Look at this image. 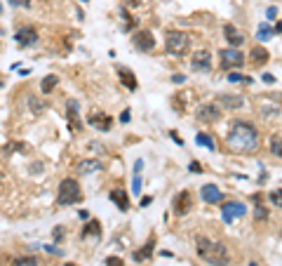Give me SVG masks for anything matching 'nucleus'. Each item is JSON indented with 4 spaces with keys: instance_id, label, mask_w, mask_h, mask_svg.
<instances>
[{
    "instance_id": "nucleus-28",
    "label": "nucleus",
    "mask_w": 282,
    "mask_h": 266,
    "mask_svg": "<svg viewBox=\"0 0 282 266\" xmlns=\"http://www.w3.org/2000/svg\"><path fill=\"white\" fill-rule=\"evenodd\" d=\"M271 203H273V207H280L282 210V188L271 191Z\"/></svg>"
},
{
    "instance_id": "nucleus-15",
    "label": "nucleus",
    "mask_w": 282,
    "mask_h": 266,
    "mask_svg": "<svg viewBox=\"0 0 282 266\" xmlns=\"http://www.w3.org/2000/svg\"><path fill=\"white\" fill-rule=\"evenodd\" d=\"M223 36H226V40L230 43V47H240V45L245 43V36H242L233 24H226V26H223Z\"/></svg>"
},
{
    "instance_id": "nucleus-25",
    "label": "nucleus",
    "mask_w": 282,
    "mask_h": 266,
    "mask_svg": "<svg viewBox=\"0 0 282 266\" xmlns=\"http://www.w3.org/2000/svg\"><path fill=\"white\" fill-rule=\"evenodd\" d=\"M271 153L282 160V137H271Z\"/></svg>"
},
{
    "instance_id": "nucleus-30",
    "label": "nucleus",
    "mask_w": 282,
    "mask_h": 266,
    "mask_svg": "<svg viewBox=\"0 0 282 266\" xmlns=\"http://www.w3.org/2000/svg\"><path fill=\"white\" fill-rule=\"evenodd\" d=\"M254 217L259 219V222H266V219H268V210H266L264 205H256V207H254Z\"/></svg>"
},
{
    "instance_id": "nucleus-13",
    "label": "nucleus",
    "mask_w": 282,
    "mask_h": 266,
    "mask_svg": "<svg viewBox=\"0 0 282 266\" xmlns=\"http://www.w3.org/2000/svg\"><path fill=\"white\" fill-rule=\"evenodd\" d=\"M66 118H69V123H70V130L78 132L80 130V104L75 99H69V101H66Z\"/></svg>"
},
{
    "instance_id": "nucleus-3",
    "label": "nucleus",
    "mask_w": 282,
    "mask_h": 266,
    "mask_svg": "<svg viewBox=\"0 0 282 266\" xmlns=\"http://www.w3.org/2000/svg\"><path fill=\"white\" fill-rule=\"evenodd\" d=\"M82 200V191H80V184L75 179H64L59 184V193H57V205L62 207H69V205H78Z\"/></svg>"
},
{
    "instance_id": "nucleus-20",
    "label": "nucleus",
    "mask_w": 282,
    "mask_h": 266,
    "mask_svg": "<svg viewBox=\"0 0 282 266\" xmlns=\"http://www.w3.org/2000/svg\"><path fill=\"white\" fill-rule=\"evenodd\" d=\"M268 57H271V54H268V50H266V47H261V45L252 50V64H254V66H264V64L268 62Z\"/></svg>"
},
{
    "instance_id": "nucleus-7",
    "label": "nucleus",
    "mask_w": 282,
    "mask_h": 266,
    "mask_svg": "<svg viewBox=\"0 0 282 266\" xmlns=\"http://www.w3.org/2000/svg\"><path fill=\"white\" fill-rule=\"evenodd\" d=\"M198 120L205 125H214V123H219V118H221V106L216 104V101H212V104H203V106L198 108Z\"/></svg>"
},
{
    "instance_id": "nucleus-12",
    "label": "nucleus",
    "mask_w": 282,
    "mask_h": 266,
    "mask_svg": "<svg viewBox=\"0 0 282 266\" xmlns=\"http://www.w3.org/2000/svg\"><path fill=\"white\" fill-rule=\"evenodd\" d=\"M87 123L92 125V127H97L99 132H108V130L113 127V120H111L106 113H99V111H94V113L87 115Z\"/></svg>"
},
{
    "instance_id": "nucleus-22",
    "label": "nucleus",
    "mask_w": 282,
    "mask_h": 266,
    "mask_svg": "<svg viewBox=\"0 0 282 266\" xmlns=\"http://www.w3.org/2000/svg\"><path fill=\"white\" fill-rule=\"evenodd\" d=\"M153 248H155V240L150 238L148 243H146V248H143V250H137V252H134V259H137V262H143V259H148L150 255H153Z\"/></svg>"
},
{
    "instance_id": "nucleus-46",
    "label": "nucleus",
    "mask_w": 282,
    "mask_h": 266,
    "mask_svg": "<svg viewBox=\"0 0 282 266\" xmlns=\"http://www.w3.org/2000/svg\"><path fill=\"white\" fill-rule=\"evenodd\" d=\"M78 217H80V219H87V217H89V214H87V210H80V212H78Z\"/></svg>"
},
{
    "instance_id": "nucleus-52",
    "label": "nucleus",
    "mask_w": 282,
    "mask_h": 266,
    "mask_svg": "<svg viewBox=\"0 0 282 266\" xmlns=\"http://www.w3.org/2000/svg\"><path fill=\"white\" fill-rule=\"evenodd\" d=\"M249 266H256V262H249Z\"/></svg>"
},
{
    "instance_id": "nucleus-38",
    "label": "nucleus",
    "mask_w": 282,
    "mask_h": 266,
    "mask_svg": "<svg viewBox=\"0 0 282 266\" xmlns=\"http://www.w3.org/2000/svg\"><path fill=\"white\" fill-rule=\"evenodd\" d=\"M191 172H193V175H200V172H203V168H200V163H191Z\"/></svg>"
},
{
    "instance_id": "nucleus-49",
    "label": "nucleus",
    "mask_w": 282,
    "mask_h": 266,
    "mask_svg": "<svg viewBox=\"0 0 282 266\" xmlns=\"http://www.w3.org/2000/svg\"><path fill=\"white\" fill-rule=\"evenodd\" d=\"M2 88H5V80H2V78H0V89H2Z\"/></svg>"
},
{
    "instance_id": "nucleus-50",
    "label": "nucleus",
    "mask_w": 282,
    "mask_h": 266,
    "mask_svg": "<svg viewBox=\"0 0 282 266\" xmlns=\"http://www.w3.org/2000/svg\"><path fill=\"white\" fill-rule=\"evenodd\" d=\"M64 266H78V264H73V262H66V264H64Z\"/></svg>"
},
{
    "instance_id": "nucleus-27",
    "label": "nucleus",
    "mask_w": 282,
    "mask_h": 266,
    "mask_svg": "<svg viewBox=\"0 0 282 266\" xmlns=\"http://www.w3.org/2000/svg\"><path fill=\"white\" fill-rule=\"evenodd\" d=\"M12 266H38V257H17Z\"/></svg>"
},
{
    "instance_id": "nucleus-53",
    "label": "nucleus",
    "mask_w": 282,
    "mask_h": 266,
    "mask_svg": "<svg viewBox=\"0 0 282 266\" xmlns=\"http://www.w3.org/2000/svg\"><path fill=\"white\" fill-rule=\"evenodd\" d=\"M0 14H2V2H0Z\"/></svg>"
},
{
    "instance_id": "nucleus-43",
    "label": "nucleus",
    "mask_w": 282,
    "mask_h": 266,
    "mask_svg": "<svg viewBox=\"0 0 282 266\" xmlns=\"http://www.w3.org/2000/svg\"><path fill=\"white\" fill-rule=\"evenodd\" d=\"M45 250H47V252H52V255H62V250L52 248V245H45Z\"/></svg>"
},
{
    "instance_id": "nucleus-19",
    "label": "nucleus",
    "mask_w": 282,
    "mask_h": 266,
    "mask_svg": "<svg viewBox=\"0 0 282 266\" xmlns=\"http://www.w3.org/2000/svg\"><path fill=\"white\" fill-rule=\"evenodd\" d=\"M111 200L118 205V210H123V212L130 210V198H127V193L120 191V188H113V191H111Z\"/></svg>"
},
{
    "instance_id": "nucleus-44",
    "label": "nucleus",
    "mask_w": 282,
    "mask_h": 266,
    "mask_svg": "<svg viewBox=\"0 0 282 266\" xmlns=\"http://www.w3.org/2000/svg\"><path fill=\"white\" fill-rule=\"evenodd\" d=\"M169 137H172V139H174V142H176V144H179V146H184V142H181V137H176V134H174V132H169Z\"/></svg>"
},
{
    "instance_id": "nucleus-36",
    "label": "nucleus",
    "mask_w": 282,
    "mask_h": 266,
    "mask_svg": "<svg viewBox=\"0 0 282 266\" xmlns=\"http://www.w3.org/2000/svg\"><path fill=\"white\" fill-rule=\"evenodd\" d=\"M62 238H64V226H57V229H54V240L59 243Z\"/></svg>"
},
{
    "instance_id": "nucleus-16",
    "label": "nucleus",
    "mask_w": 282,
    "mask_h": 266,
    "mask_svg": "<svg viewBox=\"0 0 282 266\" xmlns=\"http://www.w3.org/2000/svg\"><path fill=\"white\" fill-rule=\"evenodd\" d=\"M188 210H191V193H188V191H181L174 200V212L181 217V214H186Z\"/></svg>"
},
{
    "instance_id": "nucleus-45",
    "label": "nucleus",
    "mask_w": 282,
    "mask_h": 266,
    "mask_svg": "<svg viewBox=\"0 0 282 266\" xmlns=\"http://www.w3.org/2000/svg\"><path fill=\"white\" fill-rule=\"evenodd\" d=\"M150 200H153V198H150V195H146V198L141 200V207H146V205H150Z\"/></svg>"
},
{
    "instance_id": "nucleus-33",
    "label": "nucleus",
    "mask_w": 282,
    "mask_h": 266,
    "mask_svg": "<svg viewBox=\"0 0 282 266\" xmlns=\"http://www.w3.org/2000/svg\"><path fill=\"white\" fill-rule=\"evenodd\" d=\"M132 191L134 193H141V179H139V175H134V181H132Z\"/></svg>"
},
{
    "instance_id": "nucleus-23",
    "label": "nucleus",
    "mask_w": 282,
    "mask_h": 266,
    "mask_svg": "<svg viewBox=\"0 0 282 266\" xmlns=\"http://www.w3.org/2000/svg\"><path fill=\"white\" fill-rule=\"evenodd\" d=\"M87 236H94V238H99V236H101V224L92 219V222H89L87 226L82 229V238H87Z\"/></svg>"
},
{
    "instance_id": "nucleus-41",
    "label": "nucleus",
    "mask_w": 282,
    "mask_h": 266,
    "mask_svg": "<svg viewBox=\"0 0 282 266\" xmlns=\"http://www.w3.org/2000/svg\"><path fill=\"white\" fill-rule=\"evenodd\" d=\"M141 170H143V160H137V163H134V175H139Z\"/></svg>"
},
{
    "instance_id": "nucleus-6",
    "label": "nucleus",
    "mask_w": 282,
    "mask_h": 266,
    "mask_svg": "<svg viewBox=\"0 0 282 266\" xmlns=\"http://www.w3.org/2000/svg\"><path fill=\"white\" fill-rule=\"evenodd\" d=\"M221 66L223 69H240L245 64V54L240 52L238 47H228V50H221Z\"/></svg>"
},
{
    "instance_id": "nucleus-5",
    "label": "nucleus",
    "mask_w": 282,
    "mask_h": 266,
    "mask_svg": "<svg viewBox=\"0 0 282 266\" xmlns=\"http://www.w3.org/2000/svg\"><path fill=\"white\" fill-rule=\"evenodd\" d=\"M245 214H247V207H245V203H240V200L221 205V217H223V222L226 224H233L235 219H242Z\"/></svg>"
},
{
    "instance_id": "nucleus-26",
    "label": "nucleus",
    "mask_w": 282,
    "mask_h": 266,
    "mask_svg": "<svg viewBox=\"0 0 282 266\" xmlns=\"http://www.w3.org/2000/svg\"><path fill=\"white\" fill-rule=\"evenodd\" d=\"M120 17L125 19V21H123V31H132V28L137 26L134 17H130V12H127V9H120Z\"/></svg>"
},
{
    "instance_id": "nucleus-54",
    "label": "nucleus",
    "mask_w": 282,
    "mask_h": 266,
    "mask_svg": "<svg viewBox=\"0 0 282 266\" xmlns=\"http://www.w3.org/2000/svg\"><path fill=\"white\" fill-rule=\"evenodd\" d=\"M80 2H87V0H80Z\"/></svg>"
},
{
    "instance_id": "nucleus-4",
    "label": "nucleus",
    "mask_w": 282,
    "mask_h": 266,
    "mask_svg": "<svg viewBox=\"0 0 282 266\" xmlns=\"http://www.w3.org/2000/svg\"><path fill=\"white\" fill-rule=\"evenodd\" d=\"M188 47H191V38L181 31H169L167 38H165V50L172 57H184L188 52Z\"/></svg>"
},
{
    "instance_id": "nucleus-48",
    "label": "nucleus",
    "mask_w": 282,
    "mask_h": 266,
    "mask_svg": "<svg viewBox=\"0 0 282 266\" xmlns=\"http://www.w3.org/2000/svg\"><path fill=\"white\" fill-rule=\"evenodd\" d=\"M273 33H282V21H280V24H278V26L273 28Z\"/></svg>"
},
{
    "instance_id": "nucleus-21",
    "label": "nucleus",
    "mask_w": 282,
    "mask_h": 266,
    "mask_svg": "<svg viewBox=\"0 0 282 266\" xmlns=\"http://www.w3.org/2000/svg\"><path fill=\"white\" fill-rule=\"evenodd\" d=\"M57 85H59V76H47V78L40 80V92L43 94H52Z\"/></svg>"
},
{
    "instance_id": "nucleus-11",
    "label": "nucleus",
    "mask_w": 282,
    "mask_h": 266,
    "mask_svg": "<svg viewBox=\"0 0 282 266\" xmlns=\"http://www.w3.org/2000/svg\"><path fill=\"white\" fill-rule=\"evenodd\" d=\"M200 195H203L205 203H210V205L223 203V193H221V188L216 186V184H205V186L200 188Z\"/></svg>"
},
{
    "instance_id": "nucleus-29",
    "label": "nucleus",
    "mask_w": 282,
    "mask_h": 266,
    "mask_svg": "<svg viewBox=\"0 0 282 266\" xmlns=\"http://www.w3.org/2000/svg\"><path fill=\"white\" fill-rule=\"evenodd\" d=\"M271 36H273V28L268 26V24H261L259 26V40H268Z\"/></svg>"
},
{
    "instance_id": "nucleus-2",
    "label": "nucleus",
    "mask_w": 282,
    "mask_h": 266,
    "mask_svg": "<svg viewBox=\"0 0 282 266\" xmlns=\"http://www.w3.org/2000/svg\"><path fill=\"white\" fill-rule=\"evenodd\" d=\"M195 252H198V257L203 259V262H207L212 266H228V262H230L226 245L219 243V240L205 238V236L195 238Z\"/></svg>"
},
{
    "instance_id": "nucleus-9",
    "label": "nucleus",
    "mask_w": 282,
    "mask_h": 266,
    "mask_svg": "<svg viewBox=\"0 0 282 266\" xmlns=\"http://www.w3.org/2000/svg\"><path fill=\"white\" fill-rule=\"evenodd\" d=\"M134 47L139 50V52H150L153 47H155V38L150 31H137V36H134Z\"/></svg>"
},
{
    "instance_id": "nucleus-14",
    "label": "nucleus",
    "mask_w": 282,
    "mask_h": 266,
    "mask_svg": "<svg viewBox=\"0 0 282 266\" xmlns=\"http://www.w3.org/2000/svg\"><path fill=\"white\" fill-rule=\"evenodd\" d=\"M99 170H104V163L99 158H87V160H80L78 163L80 175H92V172H99Z\"/></svg>"
},
{
    "instance_id": "nucleus-37",
    "label": "nucleus",
    "mask_w": 282,
    "mask_h": 266,
    "mask_svg": "<svg viewBox=\"0 0 282 266\" xmlns=\"http://www.w3.org/2000/svg\"><path fill=\"white\" fill-rule=\"evenodd\" d=\"M31 106H33V113H40V108H43V104H40L38 99H31Z\"/></svg>"
},
{
    "instance_id": "nucleus-39",
    "label": "nucleus",
    "mask_w": 282,
    "mask_h": 266,
    "mask_svg": "<svg viewBox=\"0 0 282 266\" xmlns=\"http://www.w3.org/2000/svg\"><path fill=\"white\" fill-rule=\"evenodd\" d=\"M266 17L275 19V17H278V7H268V9H266Z\"/></svg>"
},
{
    "instance_id": "nucleus-24",
    "label": "nucleus",
    "mask_w": 282,
    "mask_h": 266,
    "mask_svg": "<svg viewBox=\"0 0 282 266\" xmlns=\"http://www.w3.org/2000/svg\"><path fill=\"white\" fill-rule=\"evenodd\" d=\"M195 144H198V146H205V149H210V151H214V149H216V144H214V139H212L210 134H195Z\"/></svg>"
},
{
    "instance_id": "nucleus-8",
    "label": "nucleus",
    "mask_w": 282,
    "mask_h": 266,
    "mask_svg": "<svg viewBox=\"0 0 282 266\" xmlns=\"http://www.w3.org/2000/svg\"><path fill=\"white\" fill-rule=\"evenodd\" d=\"M14 43L19 47H33L38 43V31L33 26H21L17 28V33H14Z\"/></svg>"
},
{
    "instance_id": "nucleus-32",
    "label": "nucleus",
    "mask_w": 282,
    "mask_h": 266,
    "mask_svg": "<svg viewBox=\"0 0 282 266\" xmlns=\"http://www.w3.org/2000/svg\"><path fill=\"white\" fill-rule=\"evenodd\" d=\"M9 7H31V0H7Z\"/></svg>"
},
{
    "instance_id": "nucleus-51",
    "label": "nucleus",
    "mask_w": 282,
    "mask_h": 266,
    "mask_svg": "<svg viewBox=\"0 0 282 266\" xmlns=\"http://www.w3.org/2000/svg\"><path fill=\"white\" fill-rule=\"evenodd\" d=\"M2 179H5V177H2V172H0V184H2Z\"/></svg>"
},
{
    "instance_id": "nucleus-18",
    "label": "nucleus",
    "mask_w": 282,
    "mask_h": 266,
    "mask_svg": "<svg viewBox=\"0 0 282 266\" xmlns=\"http://www.w3.org/2000/svg\"><path fill=\"white\" fill-rule=\"evenodd\" d=\"M118 78H120V83H123L127 89H132V92L137 89V78H134V73L130 71V69L120 66V69H118Z\"/></svg>"
},
{
    "instance_id": "nucleus-10",
    "label": "nucleus",
    "mask_w": 282,
    "mask_h": 266,
    "mask_svg": "<svg viewBox=\"0 0 282 266\" xmlns=\"http://www.w3.org/2000/svg\"><path fill=\"white\" fill-rule=\"evenodd\" d=\"M191 69L193 71H203L207 73L212 69V54L207 50H200V52L193 54V59H191Z\"/></svg>"
},
{
    "instance_id": "nucleus-17",
    "label": "nucleus",
    "mask_w": 282,
    "mask_h": 266,
    "mask_svg": "<svg viewBox=\"0 0 282 266\" xmlns=\"http://www.w3.org/2000/svg\"><path fill=\"white\" fill-rule=\"evenodd\" d=\"M216 104L226 108H240L242 106V97L240 94H216Z\"/></svg>"
},
{
    "instance_id": "nucleus-40",
    "label": "nucleus",
    "mask_w": 282,
    "mask_h": 266,
    "mask_svg": "<svg viewBox=\"0 0 282 266\" xmlns=\"http://www.w3.org/2000/svg\"><path fill=\"white\" fill-rule=\"evenodd\" d=\"M120 123H130V108H125L120 113Z\"/></svg>"
},
{
    "instance_id": "nucleus-47",
    "label": "nucleus",
    "mask_w": 282,
    "mask_h": 266,
    "mask_svg": "<svg viewBox=\"0 0 282 266\" xmlns=\"http://www.w3.org/2000/svg\"><path fill=\"white\" fill-rule=\"evenodd\" d=\"M127 2H130L132 7H139V5H141V0H127Z\"/></svg>"
},
{
    "instance_id": "nucleus-42",
    "label": "nucleus",
    "mask_w": 282,
    "mask_h": 266,
    "mask_svg": "<svg viewBox=\"0 0 282 266\" xmlns=\"http://www.w3.org/2000/svg\"><path fill=\"white\" fill-rule=\"evenodd\" d=\"M264 83H268V85H271V83H275V76H271V73H264Z\"/></svg>"
},
{
    "instance_id": "nucleus-35",
    "label": "nucleus",
    "mask_w": 282,
    "mask_h": 266,
    "mask_svg": "<svg viewBox=\"0 0 282 266\" xmlns=\"http://www.w3.org/2000/svg\"><path fill=\"white\" fill-rule=\"evenodd\" d=\"M172 83H174V85H181V83H186V76L184 73H176V76H172Z\"/></svg>"
},
{
    "instance_id": "nucleus-31",
    "label": "nucleus",
    "mask_w": 282,
    "mask_h": 266,
    "mask_svg": "<svg viewBox=\"0 0 282 266\" xmlns=\"http://www.w3.org/2000/svg\"><path fill=\"white\" fill-rule=\"evenodd\" d=\"M228 83H252L249 78H245L242 73H238V71H230L228 73Z\"/></svg>"
},
{
    "instance_id": "nucleus-1",
    "label": "nucleus",
    "mask_w": 282,
    "mask_h": 266,
    "mask_svg": "<svg viewBox=\"0 0 282 266\" xmlns=\"http://www.w3.org/2000/svg\"><path fill=\"white\" fill-rule=\"evenodd\" d=\"M226 142H228L230 151L252 153L259 146V130L252 123H247V120H235L233 127H230L228 137H226Z\"/></svg>"
},
{
    "instance_id": "nucleus-34",
    "label": "nucleus",
    "mask_w": 282,
    "mask_h": 266,
    "mask_svg": "<svg viewBox=\"0 0 282 266\" xmlns=\"http://www.w3.org/2000/svg\"><path fill=\"white\" fill-rule=\"evenodd\" d=\"M106 266H123V259H118V257H108V259H106Z\"/></svg>"
}]
</instances>
